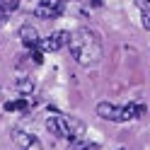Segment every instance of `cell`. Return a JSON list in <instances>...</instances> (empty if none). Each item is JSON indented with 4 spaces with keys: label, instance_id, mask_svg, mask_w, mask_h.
<instances>
[{
    "label": "cell",
    "instance_id": "cell-1",
    "mask_svg": "<svg viewBox=\"0 0 150 150\" xmlns=\"http://www.w3.org/2000/svg\"><path fill=\"white\" fill-rule=\"evenodd\" d=\"M68 49L70 56L75 58V63L85 65V68H92L102 61V39L95 29L90 27H78L75 32H70V39H68Z\"/></svg>",
    "mask_w": 150,
    "mask_h": 150
},
{
    "label": "cell",
    "instance_id": "cell-2",
    "mask_svg": "<svg viewBox=\"0 0 150 150\" xmlns=\"http://www.w3.org/2000/svg\"><path fill=\"white\" fill-rule=\"evenodd\" d=\"M145 111V104L140 102H128V104H114V102H99L97 104V114L104 119V121H111V124H126V121H136L143 116Z\"/></svg>",
    "mask_w": 150,
    "mask_h": 150
},
{
    "label": "cell",
    "instance_id": "cell-3",
    "mask_svg": "<svg viewBox=\"0 0 150 150\" xmlns=\"http://www.w3.org/2000/svg\"><path fill=\"white\" fill-rule=\"evenodd\" d=\"M46 131H49L51 136H56V138L75 140V138L85 136V124H82L80 119H68V116L58 114V111H53V114H49V119H46Z\"/></svg>",
    "mask_w": 150,
    "mask_h": 150
},
{
    "label": "cell",
    "instance_id": "cell-4",
    "mask_svg": "<svg viewBox=\"0 0 150 150\" xmlns=\"http://www.w3.org/2000/svg\"><path fill=\"white\" fill-rule=\"evenodd\" d=\"M65 10L63 0H41L39 5L34 7V15L39 17V20H56V17H61Z\"/></svg>",
    "mask_w": 150,
    "mask_h": 150
},
{
    "label": "cell",
    "instance_id": "cell-5",
    "mask_svg": "<svg viewBox=\"0 0 150 150\" xmlns=\"http://www.w3.org/2000/svg\"><path fill=\"white\" fill-rule=\"evenodd\" d=\"M12 140H15V145L20 150H44L41 148V140L36 138L34 133H27V131H22V128H15L12 131Z\"/></svg>",
    "mask_w": 150,
    "mask_h": 150
},
{
    "label": "cell",
    "instance_id": "cell-6",
    "mask_svg": "<svg viewBox=\"0 0 150 150\" xmlns=\"http://www.w3.org/2000/svg\"><path fill=\"white\" fill-rule=\"evenodd\" d=\"M20 41H22V44H24L29 51L41 49L39 32H36V27H32V24H22V27H20Z\"/></svg>",
    "mask_w": 150,
    "mask_h": 150
},
{
    "label": "cell",
    "instance_id": "cell-7",
    "mask_svg": "<svg viewBox=\"0 0 150 150\" xmlns=\"http://www.w3.org/2000/svg\"><path fill=\"white\" fill-rule=\"evenodd\" d=\"M68 39H70V34L68 32H53L51 36H46V39L41 41V51H61L63 46H68Z\"/></svg>",
    "mask_w": 150,
    "mask_h": 150
},
{
    "label": "cell",
    "instance_id": "cell-8",
    "mask_svg": "<svg viewBox=\"0 0 150 150\" xmlns=\"http://www.w3.org/2000/svg\"><path fill=\"white\" fill-rule=\"evenodd\" d=\"M17 7H20V0H0V15H3L5 20L12 12H17Z\"/></svg>",
    "mask_w": 150,
    "mask_h": 150
},
{
    "label": "cell",
    "instance_id": "cell-9",
    "mask_svg": "<svg viewBox=\"0 0 150 150\" xmlns=\"http://www.w3.org/2000/svg\"><path fill=\"white\" fill-rule=\"evenodd\" d=\"M97 148H99L97 143H90V140H85V138H75L68 145V150H97Z\"/></svg>",
    "mask_w": 150,
    "mask_h": 150
},
{
    "label": "cell",
    "instance_id": "cell-10",
    "mask_svg": "<svg viewBox=\"0 0 150 150\" xmlns=\"http://www.w3.org/2000/svg\"><path fill=\"white\" fill-rule=\"evenodd\" d=\"M15 87L20 90V92H34V80H20Z\"/></svg>",
    "mask_w": 150,
    "mask_h": 150
},
{
    "label": "cell",
    "instance_id": "cell-11",
    "mask_svg": "<svg viewBox=\"0 0 150 150\" xmlns=\"http://www.w3.org/2000/svg\"><path fill=\"white\" fill-rule=\"evenodd\" d=\"M27 107H29L27 102H7V104H5L7 111H17V109H27Z\"/></svg>",
    "mask_w": 150,
    "mask_h": 150
}]
</instances>
